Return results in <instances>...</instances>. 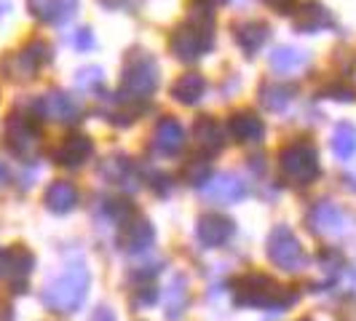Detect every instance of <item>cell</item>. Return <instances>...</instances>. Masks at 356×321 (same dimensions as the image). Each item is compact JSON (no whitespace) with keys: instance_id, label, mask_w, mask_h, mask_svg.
I'll return each instance as SVG.
<instances>
[{"instance_id":"6da1fadb","label":"cell","mask_w":356,"mask_h":321,"mask_svg":"<svg viewBox=\"0 0 356 321\" xmlns=\"http://www.w3.org/2000/svg\"><path fill=\"white\" fill-rule=\"evenodd\" d=\"M214 46V11L207 3H196L185 22L172 33L169 49L182 62H196Z\"/></svg>"},{"instance_id":"7a4b0ae2","label":"cell","mask_w":356,"mask_h":321,"mask_svg":"<svg viewBox=\"0 0 356 321\" xmlns=\"http://www.w3.org/2000/svg\"><path fill=\"white\" fill-rule=\"evenodd\" d=\"M233 303L244 308H273L279 313L298 303V295L266 273H244L233 281Z\"/></svg>"},{"instance_id":"3957f363","label":"cell","mask_w":356,"mask_h":321,"mask_svg":"<svg viewBox=\"0 0 356 321\" xmlns=\"http://www.w3.org/2000/svg\"><path fill=\"white\" fill-rule=\"evenodd\" d=\"M89 268L86 265H70L62 276H56L54 281L46 284L43 289V303L54 313H72L78 311L86 295H89Z\"/></svg>"},{"instance_id":"277c9868","label":"cell","mask_w":356,"mask_h":321,"mask_svg":"<svg viewBox=\"0 0 356 321\" xmlns=\"http://www.w3.org/2000/svg\"><path fill=\"white\" fill-rule=\"evenodd\" d=\"M156 89H159V62L140 49L126 54L121 67V94L126 99H147Z\"/></svg>"},{"instance_id":"5b68a950","label":"cell","mask_w":356,"mask_h":321,"mask_svg":"<svg viewBox=\"0 0 356 321\" xmlns=\"http://www.w3.org/2000/svg\"><path fill=\"white\" fill-rule=\"evenodd\" d=\"M279 172L292 185H311L319 177V153L311 142H292L279 153Z\"/></svg>"},{"instance_id":"8992f818","label":"cell","mask_w":356,"mask_h":321,"mask_svg":"<svg viewBox=\"0 0 356 321\" xmlns=\"http://www.w3.org/2000/svg\"><path fill=\"white\" fill-rule=\"evenodd\" d=\"M49 59H51V46L46 40H30L19 51L6 54L0 59V72L11 81H30Z\"/></svg>"},{"instance_id":"52a82bcc","label":"cell","mask_w":356,"mask_h":321,"mask_svg":"<svg viewBox=\"0 0 356 321\" xmlns=\"http://www.w3.org/2000/svg\"><path fill=\"white\" fill-rule=\"evenodd\" d=\"M3 145L19 158H33L38 153V145H40V131H38L35 118L14 110L3 126Z\"/></svg>"},{"instance_id":"ba28073f","label":"cell","mask_w":356,"mask_h":321,"mask_svg":"<svg viewBox=\"0 0 356 321\" xmlns=\"http://www.w3.org/2000/svg\"><path fill=\"white\" fill-rule=\"evenodd\" d=\"M268 257L276 268L286 273H295L305 265V252L298 241V236L289 231L286 225H276L268 236Z\"/></svg>"},{"instance_id":"9c48e42d","label":"cell","mask_w":356,"mask_h":321,"mask_svg":"<svg viewBox=\"0 0 356 321\" xmlns=\"http://www.w3.org/2000/svg\"><path fill=\"white\" fill-rule=\"evenodd\" d=\"M33 268H35V257H33V252L27 249V247H22V244H14L6 252H0V279L8 281L17 292L24 289Z\"/></svg>"},{"instance_id":"30bf717a","label":"cell","mask_w":356,"mask_h":321,"mask_svg":"<svg viewBox=\"0 0 356 321\" xmlns=\"http://www.w3.org/2000/svg\"><path fill=\"white\" fill-rule=\"evenodd\" d=\"M38 113L43 118L56 121V124H75L83 115V105L72 94H67V91H49L38 102Z\"/></svg>"},{"instance_id":"8fae6325","label":"cell","mask_w":356,"mask_h":321,"mask_svg":"<svg viewBox=\"0 0 356 321\" xmlns=\"http://www.w3.org/2000/svg\"><path fill=\"white\" fill-rule=\"evenodd\" d=\"M201 193L207 201H212L217 206H228V204H236L250 193L247 182L238 177V174H217V177L207 179L201 185Z\"/></svg>"},{"instance_id":"7c38bea8","label":"cell","mask_w":356,"mask_h":321,"mask_svg":"<svg viewBox=\"0 0 356 321\" xmlns=\"http://www.w3.org/2000/svg\"><path fill=\"white\" fill-rule=\"evenodd\" d=\"M156 241V231L153 225L145 220V217H129L126 222H121V231H118V249L126 254H140L147 252Z\"/></svg>"},{"instance_id":"4fadbf2b","label":"cell","mask_w":356,"mask_h":321,"mask_svg":"<svg viewBox=\"0 0 356 321\" xmlns=\"http://www.w3.org/2000/svg\"><path fill=\"white\" fill-rule=\"evenodd\" d=\"M305 225L308 231L316 233V236H338L346 228V214L340 209L338 204L332 201H319L308 217H305Z\"/></svg>"},{"instance_id":"5bb4252c","label":"cell","mask_w":356,"mask_h":321,"mask_svg":"<svg viewBox=\"0 0 356 321\" xmlns=\"http://www.w3.org/2000/svg\"><path fill=\"white\" fill-rule=\"evenodd\" d=\"M236 231V225H233L231 217H225V214H204L201 220H198V241L207 247V249H217V247H222L228 238L233 236Z\"/></svg>"},{"instance_id":"9a60e30c","label":"cell","mask_w":356,"mask_h":321,"mask_svg":"<svg viewBox=\"0 0 356 321\" xmlns=\"http://www.w3.org/2000/svg\"><path fill=\"white\" fill-rule=\"evenodd\" d=\"M91 153H94V145H91L89 137L70 134V137H65L54 147V160L59 166H65V169H78V166H83L91 158Z\"/></svg>"},{"instance_id":"2e32d148","label":"cell","mask_w":356,"mask_h":321,"mask_svg":"<svg viewBox=\"0 0 356 321\" xmlns=\"http://www.w3.org/2000/svg\"><path fill=\"white\" fill-rule=\"evenodd\" d=\"M292 24H295L298 33H321V30L335 27V19H332V14H330L321 3L308 0V3H303V6L295 11Z\"/></svg>"},{"instance_id":"e0dca14e","label":"cell","mask_w":356,"mask_h":321,"mask_svg":"<svg viewBox=\"0 0 356 321\" xmlns=\"http://www.w3.org/2000/svg\"><path fill=\"white\" fill-rule=\"evenodd\" d=\"M185 145V129L175 118H161L153 129V150L159 156H175Z\"/></svg>"},{"instance_id":"ac0fdd59","label":"cell","mask_w":356,"mask_h":321,"mask_svg":"<svg viewBox=\"0 0 356 321\" xmlns=\"http://www.w3.org/2000/svg\"><path fill=\"white\" fill-rule=\"evenodd\" d=\"M27 8L46 24H65L78 11V0H27Z\"/></svg>"},{"instance_id":"d6986e66","label":"cell","mask_w":356,"mask_h":321,"mask_svg":"<svg viewBox=\"0 0 356 321\" xmlns=\"http://www.w3.org/2000/svg\"><path fill=\"white\" fill-rule=\"evenodd\" d=\"M228 134L236 142H260L266 137V126H263V121L254 113L238 110V113H233L231 121H228Z\"/></svg>"},{"instance_id":"ffe728a7","label":"cell","mask_w":356,"mask_h":321,"mask_svg":"<svg viewBox=\"0 0 356 321\" xmlns=\"http://www.w3.org/2000/svg\"><path fill=\"white\" fill-rule=\"evenodd\" d=\"M43 204H46L49 212L67 214V212H72L75 204H78V190H75V185L67 182V179H56V182H51V185L46 188Z\"/></svg>"},{"instance_id":"44dd1931","label":"cell","mask_w":356,"mask_h":321,"mask_svg":"<svg viewBox=\"0 0 356 321\" xmlns=\"http://www.w3.org/2000/svg\"><path fill=\"white\" fill-rule=\"evenodd\" d=\"M193 140H196V147L207 156H214L217 150H222V126L217 124L209 115H201L196 124H193Z\"/></svg>"},{"instance_id":"7402d4cb","label":"cell","mask_w":356,"mask_h":321,"mask_svg":"<svg viewBox=\"0 0 356 321\" xmlns=\"http://www.w3.org/2000/svg\"><path fill=\"white\" fill-rule=\"evenodd\" d=\"M268 33H270V27H268L266 22H257V19H252V22H238V24L233 27V38H236V43L247 51V56H252L257 49H263V43L268 40Z\"/></svg>"},{"instance_id":"603a6c76","label":"cell","mask_w":356,"mask_h":321,"mask_svg":"<svg viewBox=\"0 0 356 321\" xmlns=\"http://www.w3.org/2000/svg\"><path fill=\"white\" fill-rule=\"evenodd\" d=\"M204 91H207V81L198 72H185V75H179L177 81H175L172 97L177 102H182V105H196L198 99L204 97Z\"/></svg>"},{"instance_id":"cb8c5ba5","label":"cell","mask_w":356,"mask_h":321,"mask_svg":"<svg viewBox=\"0 0 356 321\" xmlns=\"http://www.w3.org/2000/svg\"><path fill=\"white\" fill-rule=\"evenodd\" d=\"M185 308H188V284H185L182 276H175L172 284L163 292V311H166L169 319L175 321L185 313Z\"/></svg>"},{"instance_id":"d4e9b609","label":"cell","mask_w":356,"mask_h":321,"mask_svg":"<svg viewBox=\"0 0 356 321\" xmlns=\"http://www.w3.org/2000/svg\"><path fill=\"white\" fill-rule=\"evenodd\" d=\"M292 97H295V86H289V83H263V89H260V102L270 113L286 110Z\"/></svg>"},{"instance_id":"484cf974","label":"cell","mask_w":356,"mask_h":321,"mask_svg":"<svg viewBox=\"0 0 356 321\" xmlns=\"http://www.w3.org/2000/svg\"><path fill=\"white\" fill-rule=\"evenodd\" d=\"M268 62H270V70L292 72V70H300L305 62H308V54L300 51V49H292V46H279V49L270 51Z\"/></svg>"},{"instance_id":"4316f807","label":"cell","mask_w":356,"mask_h":321,"mask_svg":"<svg viewBox=\"0 0 356 321\" xmlns=\"http://www.w3.org/2000/svg\"><path fill=\"white\" fill-rule=\"evenodd\" d=\"M332 153L338 156L340 160L354 158L356 153V129L351 124H338L332 129Z\"/></svg>"},{"instance_id":"83f0119b","label":"cell","mask_w":356,"mask_h":321,"mask_svg":"<svg viewBox=\"0 0 356 321\" xmlns=\"http://www.w3.org/2000/svg\"><path fill=\"white\" fill-rule=\"evenodd\" d=\"M102 177L107 182H113V185H129L131 188V163L129 158H118V156H113V158H107L102 163Z\"/></svg>"},{"instance_id":"f1b7e54d","label":"cell","mask_w":356,"mask_h":321,"mask_svg":"<svg viewBox=\"0 0 356 321\" xmlns=\"http://www.w3.org/2000/svg\"><path fill=\"white\" fill-rule=\"evenodd\" d=\"M182 177L185 182H191V185H204L207 179H209V160L207 158H193L185 163V169H182Z\"/></svg>"},{"instance_id":"f546056e","label":"cell","mask_w":356,"mask_h":321,"mask_svg":"<svg viewBox=\"0 0 356 321\" xmlns=\"http://www.w3.org/2000/svg\"><path fill=\"white\" fill-rule=\"evenodd\" d=\"M102 70L99 67H83V70L75 72V86L81 91H94L102 86Z\"/></svg>"},{"instance_id":"4dcf8cb0","label":"cell","mask_w":356,"mask_h":321,"mask_svg":"<svg viewBox=\"0 0 356 321\" xmlns=\"http://www.w3.org/2000/svg\"><path fill=\"white\" fill-rule=\"evenodd\" d=\"M72 46L78 49V51H91L94 49V33H91L89 27H81L75 38H72Z\"/></svg>"},{"instance_id":"1f68e13d","label":"cell","mask_w":356,"mask_h":321,"mask_svg":"<svg viewBox=\"0 0 356 321\" xmlns=\"http://www.w3.org/2000/svg\"><path fill=\"white\" fill-rule=\"evenodd\" d=\"M327 94H332L330 99H340V102H351V99L356 97V91L351 89V86H346V83H332Z\"/></svg>"},{"instance_id":"d6a6232c","label":"cell","mask_w":356,"mask_h":321,"mask_svg":"<svg viewBox=\"0 0 356 321\" xmlns=\"http://www.w3.org/2000/svg\"><path fill=\"white\" fill-rule=\"evenodd\" d=\"M134 303L140 305H150V303H156V289L153 286H140V292H137V297H134Z\"/></svg>"},{"instance_id":"836d02e7","label":"cell","mask_w":356,"mask_h":321,"mask_svg":"<svg viewBox=\"0 0 356 321\" xmlns=\"http://www.w3.org/2000/svg\"><path fill=\"white\" fill-rule=\"evenodd\" d=\"M266 3L279 14H292V6H295V0H266Z\"/></svg>"},{"instance_id":"e575fe53","label":"cell","mask_w":356,"mask_h":321,"mask_svg":"<svg viewBox=\"0 0 356 321\" xmlns=\"http://www.w3.org/2000/svg\"><path fill=\"white\" fill-rule=\"evenodd\" d=\"M91 321H115V316H113L110 308H97V313L91 316Z\"/></svg>"},{"instance_id":"d590c367","label":"cell","mask_w":356,"mask_h":321,"mask_svg":"<svg viewBox=\"0 0 356 321\" xmlns=\"http://www.w3.org/2000/svg\"><path fill=\"white\" fill-rule=\"evenodd\" d=\"M0 321H11V308L0 300Z\"/></svg>"},{"instance_id":"8d00e7d4","label":"cell","mask_w":356,"mask_h":321,"mask_svg":"<svg viewBox=\"0 0 356 321\" xmlns=\"http://www.w3.org/2000/svg\"><path fill=\"white\" fill-rule=\"evenodd\" d=\"M8 185V169H6V163L0 160V188H6Z\"/></svg>"},{"instance_id":"74e56055","label":"cell","mask_w":356,"mask_h":321,"mask_svg":"<svg viewBox=\"0 0 356 321\" xmlns=\"http://www.w3.org/2000/svg\"><path fill=\"white\" fill-rule=\"evenodd\" d=\"M99 3H102V6H107V8H118L124 0H99Z\"/></svg>"},{"instance_id":"f35d334b","label":"cell","mask_w":356,"mask_h":321,"mask_svg":"<svg viewBox=\"0 0 356 321\" xmlns=\"http://www.w3.org/2000/svg\"><path fill=\"white\" fill-rule=\"evenodd\" d=\"M348 179H351V188H356V174H351Z\"/></svg>"},{"instance_id":"ab89813d","label":"cell","mask_w":356,"mask_h":321,"mask_svg":"<svg viewBox=\"0 0 356 321\" xmlns=\"http://www.w3.org/2000/svg\"><path fill=\"white\" fill-rule=\"evenodd\" d=\"M212 3H222V0H212Z\"/></svg>"},{"instance_id":"60d3db41","label":"cell","mask_w":356,"mask_h":321,"mask_svg":"<svg viewBox=\"0 0 356 321\" xmlns=\"http://www.w3.org/2000/svg\"><path fill=\"white\" fill-rule=\"evenodd\" d=\"M298 321H311V319H298Z\"/></svg>"}]
</instances>
